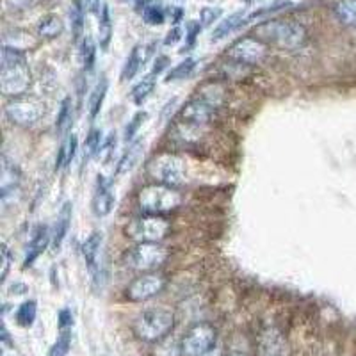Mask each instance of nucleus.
I'll return each mask as SVG.
<instances>
[{
	"label": "nucleus",
	"mask_w": 356,
	"mask_h": 356,
	"mask_svg": "<svg viewBox=\"0 0 356 356\" xmlns=\"http://www.w3.org/2000/svg\"><path fill=\"white\" fill-rule=\"evenodd\" d=\"M73 123V104L72 98L66 97L65 100L61 102V109H59V114H57V122L56 129L59 134H66L70 130Z\"/></svg>",
	"instance_id": "obj_29"
},
{
	"label": "nucleus",
	"mask_w": 356,
	"mask_h": 356,
	"mask_svg": "<svg viewBox=\"0 0 356 356\" xmlns=\"http://www.w3.org/2000/svg\"><path fill=\"white\" fill-rule=\"evenodd\" d=\"M337 20L348 27H356V0H339L333 8Z\"/></svg>",
	"instance_id": "obj_24"
},
{
	"label": "nucleus",
	"mask_w": 356,
	"mask_h": 356,
	"mask_svg": "<svg viewBox=\"0 0 356 356\" xmlns=\"http://www.w3.org/2000/svg\"><path fill=\"white\" fill-rule=\"evenodd\" d=\"M6 116L13 125L33 127L44 114V106L36 98H13L4 109Z\"/></svg>",
	"instance_id": "obj_9"
},
{
	"label": "nucleus",
	"mask_w": 356,
	"mask_h": 356,
	"mask_svg": "<svg viewBox=\"0 0 356 356\" xmlns=\"http://www.w3.org/2000/svg\"><path fill=\"white\" fill-rule=\"evenodd\" d=\"M148 120V113L146 111H138V113L134 114L132 120L129 122V125L125 127V141L132 143L134 138L138 136L139 129L145 125V122Z\"/></svg>",
	"instance_id": "obj_33"
},
{
	"label": "nucleus",
	"mask_w": 356,
	"mask_h": 356,
	"mask_svg": "<svg viewBox=\"0 0 356 356\" xmlns=\"http://www.w3.org/2000/svg\"><path fill=\"white\" fill-rule=\"evenodd\" d=\"M228 356H246V355H243V353H232V355Z\"/></svg>",
	"instance_id": "obj_46"
},
{
	"label": "nucleus",
	"mask_w": 356,
	"mask_h": 356,
	"mask_svg": "<svg viewBox=\"0 0 356 356\" xmlns=\"http://www.w3.org/2000/svg\"><path fill=\"white\" fill-rule=\"evenodd\" d=\"M200 17H202L203 25H209V24H212V22H216L219 17H221V11H219V9H214V8H203L202 15H200Z\"/></svg>",
	"instance_id": "obj_36"
},
{
	"label": "nucleus",
	"mask_w": 356,
	"mask_h": 356,
	"mask_svg": "<svg viewBox=\"0 0 356 356\" xmlns=\"http://www.w3.org/2000/svg\"><path fill=\"white\" fill-rule=\"evenodd\" d=\"M248 18H246V13L239 11V13H234L230 15L228 18H225L222 22H219L218 27L214 29V33H212V41H219L222 38H227L228 34H232L234 31H237L239 27H243L244 24H248Z\"/></svg>",
	"instance_id": "obj_19"
},
{
	"label": "nucleus",
	"mask_w": 356,
	"mask_h": 356,
	"mask_svg": "<svg viewBox=\"0 0 356 356\" xmlns=\"http://www.w3.org/2000/svg\"><path fill=\"white\" fill-rule=\"evenodd\" d=\"M22 175L11 161L2 159V171H0V196H2V203L4 207L9 205V200H15V195L20 191Z\"/></svg>",
	"instance_id": "obj_15"
},
{
	"label": "nucleus",
	"mask_w": 356,
	"mask_h": 356,
	"mask_svg": "<svg viewBox=\"0 0 356 356\" xmlns=\"http://www.w3.org/2000/svg\"><path fill=\"white\" fill-rule=\"evenodd\" d=\"M146 4H148V0H138L139 8H141V6H143V8H146Z\"/></svg>",
	"instance_id": "obj_45"
},
{
	"label": "nucleus",
	"mask_w": 356,
	"mask_h": 356,
	"mask_svg": "<svg viewBox=\"0 0 356 356\" xmlns=\"http://www.w3.org/2000/svg\"><path fill=\"white\" fill-rule=\"evenodd\" d=\"M146 173L157 184L177 189L187 180V162L175 154H159L146 164Z\"/></svg>",
	"instance_id": "obj_5"
},
{
	"label": "nucleus",
	"mask_w": 356,
	"mask_h": 356,
	"mask_svg": "<svg viewBox=\"0 0 356 356\" xmlns=\"http://www.w3.org/2000/svg\"><path fill=\"white\" fill-rule=\"evenodd\" d=\"M38 303L34 300L24 301L17 310V324L22 328H31L36 321Z\"/></svg>",
	"instance_id": "obj_28"
},
{
	"label": "nucleus",
	"mask_w": 356,
	"mask_h": 356,
	"mask_svg": "<svg viewBox=\"0 0 356 356\" xmlns=\"http://www.w3.org/2000/svg\"><path fill=\"white\" fill-rule=\"evenodd\" d=\"M50 244V232L47 225H40V227L34 230L33 234V239L29 243L27 248V257H25V267L33 266L38 259L44 253V250L49 248Z\"/></svg>",
	"instance_id": "obj_17"
},
{
	"label": "nucleus",
	"mask_w": 356,
	"mask_h": 356,
	"mask_svg": "<svg viewBox=\"0 0 356 356\" xmlns=\"http://www.w3.org/2000/svg\"><path fill=\"white\" fill-rule=\"evenodd\" d=\"M63 33V22L61 18L56 17V15H49L40 22V27H38V34L41 38H47V40H54L59 34Z\"/></svg>",
	"instance_id": "obj_27"
},
{
	"label": "nucleus",
	"mask_w": 356,
	"mask_h": 356,
	"mask_svg": "<svg viewBox=\"0 0 356 356\" xmlns=\"http://www.w3.org/2000/svg\"><path fill=\"white\" fill-rule=\"evenodd\" d=\"M70 346H72V328L59 330V337L50 351V356H68Z\"/></svg>",
	"instance_id": "obj_32"
},
{
	"label": "nucleus",
	"mask_w": 356,
	"mask_h": 356,
	"mask_svg": "<svg viewBox=\"0 0 356 356\" xmlns=\"http://www.w3.org/2000/svg\"><path fill=\"white\" fill-rule=\"evenodd\" d=\"M170 222L162 216L145 214L141 218H136L127 225L125 234L134 243H161L170 235Z\"/></svg>",
	"instance_id": "obj_6"
},
{
	"label": "nucleus",
	"mask_w": 356,
	"mask_h": 356,
	"mask_svg": "<svg viewBox=\"0 0 356 356\" xmlns=\"http://www.w3.org/2000/svg\"><path fill=\"white\" fill-rule=\"evenodd\" d=\"M107 91H109V81H107V77L104 75V77L97 82V86L93 88V93L89 97V118H91V120H95V118L100 114L104 100H106L107 97Z\"/></svg>",
	"instance_id": "obj_22"
},
{
	"label": "nucleus",
	"mask_w": 356,
	"mask_h": 356,
	"mask_svg": "<svg viewBox=\"0 0 356 356\" xmlns=\"http://www.w3.org/2000/svg\"><path fill=\"white\" fill-rule=\"evenodd\" d=\"M102 143H104V139H102V130L100 129L89 130L88 138H86V145H84V164L100 154L102 148H104Z\"/></svg>",
	"instance_id": "obj_26"
},
{
	"label": "nucleus",
	"mask_w": 356,
	"mask_h": 356,
	"mask_svg": "<svg viewBox=\"0 0 356 356\" xmlns=\"http://www.w3.org/2000/svg\"><path fill=\"white\" fill-rule=\"evenodd\" d=\"M200 31H202V25L200 24L191 22V24L187 25V47H193V44H195L196 36L200 34Z\"/></svg>",
	"instance_id": "obj_38"
},
{
	"label": "nucleus",
	"mask_w": 356,
	"mask_h": 356,
	"mask_svg": "<svg viewBox=\"0 0 356 356\" xmlns=\"http://www.w3.org/2000/svg\"><path fill=\"white\" fill-rule=\"evenodd\" d=\"M95 57H97V49H95V43L89 36V33L84 34L82 38V47H81V59H82V65L88 72L95 68Z\"/></svg>",
	"instance_id": "obj_30"
},
{
	"label": "nucleus",
	"mask_w": 356,
	"mask_h": 356,
	"mask_svg": "<svg viewBox=\"0 0 356 356\" xmlns=\"http://www.w3.org/2000/svg\"><path fill=\"white\" fill-rule=\"evenodd\" d=\"M8 2L13 6V8L17 6V8L24 9V8H31V6H34L38 0H8Z\"/></svg>",
	"instance_id": "obj_42"
},
{
	"label": "nucleus",
	"mask_w": 356,
	"mask_h": 356,
	"mask_svg": "<svg viewBox=\"0 0 356 356\" xmlns=\"http://www.w3.org/2000/svg\"><path fill=\"white\" fill-rule=\"evenodd\" d=\"M180 40H182V29L173 27L170 33H168L166 40H164V44H166V47H173V44H177Z\"/></svg>",
	"instance_id": "obj_39"
},
{
	"label": "nucleus",
	"mask_w": 356,
	"mask_h": 356,
	"mask_svg": "<svg viewBox=\"0 0 356 356\" xmlns=\"http://www.w3.org/2000/svg\"><path fill=\"white\" fill-rule=\"evenodd\" d=\"M114 203H116V195H114L113 180H109L104 175H98L93 191V200H91V211L97 218H106L113 212Z\"/></svg>",
	"instance_id": "obj_12"
},
{
	"label": "nucleus",
	"mask_w": 356,
	"mask_h": 356,
	"mask_svg": "<svg viewBox=\"0 0 356 356\" xmlns=\"http://www.w3.org/2000/svg\"><path fill=\"white\" fill-rule=\"evenodd\" d=\"M168 63H170V59H168L166 56L157 57V61H155V66H154V70H152V72H154L155 75H161V73L164 72V70H166Z\"/></svg>",
	"instance_id": "obj_41"
},
{
	"label": "nucleus",
	"mask_w": 356,
	"mask_h": 356,
	"mask_svg": "<svg viewBox=\"0 0 356 356\" xmlns=\"http://www.w3.org/2000/svg\"><path fill=\"white\" fill-rule=\"evenodd\" d=\"M216 104L214 98H209V97H198L195 100H191L186 107L182 109L180 113V120L187 125H205V123L211 122L212 114H214L216 109Z\"/></svg>",
	"instance_id": "obj_13"
},
{
	"label": "nucleus",
	"mask_w": 356,
	"mask_h": 356,
	"mask_svg": "<svg viewBox=\"0 0 356 356\" xmlns=\"http://www.w3.org/2000/svg\"><path fill=\"white\" fill-rule=\"evenodd\" d=\"M195 68H196V59H193V57H187L186 61L178 63V65L175 66L170 73H168L166 81L168 82L182 81V79L191 77V73L195 72Z\"/></svg>",
	"instance_id": "obj_31"
},
{
	"label": "nucleus",
	"mask_w": 356,
	"mask_h": 356,
	"mask_svg": "<svg viewBox=\"0 0 356 356\" xmlns=\"http://www.w3.org/2000/svg\"><path fill=\"white\" fill-rule=\"evenodd\" d=\"M175 326V314L170 308L155 307L145 310L134 323V333L143 342H159L166 339Z\"/></svg>",
	"instance_id": "obj_4"
},
{
	"label": "nucleus",
	"mask_w": 356,
	"mask_h": 356,
	"mask_svg": "<svg viewBox=\"0 0 356 356\" xmlns=\"http://www.w3.org/2000/svg\"><path fill=\"white\" fill-rule=\"evenodd\" d=\"M70 225H72V203H65L57 216V221H56V228H54V237H52V244H54V250L59 251L61 250L63 243H65L66 235H68L70 230Z\"/></svg>",
	"instance_id": "obj_18"
},
{
	"label": "nucleus",
	"mask_w": 356,
	"mask_h": 356,
	"mask_svg": "<svg viewBox=\"0 0 356 356\" xmlns=\"http://www.w3.org/2000/svg\"><path fill=\"white\" fill-rule=\"evenodd\" d=\"M259 40L275 44L278 49L296 50L307 43V31L301 24L292 20L264 22L255 31Z\"/></svg>",
	"instance_id": "obj_2"
},
{
	"label": "nucleus",
	"mask_w": 356,
	"mask_h": 356,
	"mask_svg": "<svg viewBox=\"0 0 356 356\" xmlns=\"http://www.w3.org/2000/svg\"><path fill=\"white\" fill-rule=\"evenodd\" d=\"M89 9L93 13H98V8H100V0H88Z\"/></svg>",
	"instance_id": "obj_44"
},
{
	"label": "nucleus",
	"mask_w": 356,
	"mask_h": 356,
	"mask_svg": "<svg viewBox=\"0 0 356 356\" xmlns=\"http://www.w3.org/2000/svg\"><path fill=\"white\" fill-rule=\"evenodd\" d=\"M72 22H73V34H75V38L79 40L81 36H84V34H82V31H84V11H82L79 2H75V6L72 8Z\"/></svg>",
	"instance_id": "obj_35"
},
{
	"label": "nucleus",
	"mask_w": 356,
	"mask_h": 356,
	"mask_svg": "<svg viewBox=\"0 0 356 356\" xmlns=\"http://www.w3.org/2000/svg\"><path fill=\"white\" fill-rule=\"evenodd\" d=\"M166 287V278L159 273H143L127 287V300L132 303H145L161 294Z\"/></svg>",
	"instance_id": "obj_10"
},
{
	"label": "nucleus",
	"mask_w": 356,
	"mask_h": 356,
	"mask_svg": "<svg viewBox=\"0 0 356 356\" xmlns=\"http://www.w3.org/2000/svg\"><path fill=\"white\" fill-rule=\"evenodd\" d=\"M102 248H104V235H102V232H93L82 243L81 248L86 266H88V269L91 271L95 280H98L102 276Z\"/></svg>",
	"instance_id": "obj_14"
},
{
	"label": "nucleus",
	"mask_w": 356,
	"mask_h": 356,
	"mask_svg": "<svg viewBox=\"0 0 356 356\" xmlns=\"http://www.w3.org/2000/svg\"><path fill=\"white\" fill-rule=\"evenodd\" d=\"M73 326V316L72 312L68 308H63L59 312V330H65V328H72Z\"/></svg>",
	"instance_id": "obj_37"
},
{
	"label": "nucleus",
	"mask_w": 356,
	"mask_h": 356,
	"mask_svg": "<svg viewBox=\"0 0 356 356\" xmlns=\"http://www.w3.org/2000/svg\"><path fill=\"white\" fill-rule=\"evenodd\" d=\"M218 332L212 324L200 323L195 324L186 337L182 339V355L184 356H207L214 349Z\"/></svg>",
	"instance_id": "obj_8"
},
{
	"label": "nucleus",
	"mask_w": 356,
	"mask_h": 356,
	"mask_svg": "<svg viewBox=\"0 0 356 356\" xmlns=\"http://www.w3.org/2000/svg\"><path fill=\"white\" fill-rule=\"evenodd\" d=\"M143 18H145V22L148 25H161L166 20V11L159 4L146 6L145 11H143Z\"/></svg>",
	"instance_id": "obj_34"
},
{
	"label": "nucleus",
	"mask_w": 356,
	"mask_h": 356,
	"mask_svg": "<svg viewBox=\"0 0 356 356\" xmlns=\"http://www.w3.org/2000/svg\"><path fill=\"white\" fill-rule=\"evenodd\" d=\"M267 56V47L259 38H241L228 49V57L239 65H259Z\"/></svg>",
	"instance_id": "obj_11"
},
{
	"label": "nucleus",
	"mask_w": 356,
	"mask_h": 356,
	"mask_svg": "<svg viewBox=\"0 0 356 356\" xmlns=\"http://www.w3.org/2000/svg\"><path fill=\"white\" fill-rule=\"evenodd\" d=\"M31 72L24 50L6 47L2 49V68H0V89L4 97L20 98L29 91Z\"/></svg>",
	"instance_id": "obj_1"
},
{
	"label": "nucleus",
	"mask_w": 356,
	"mask_h": 356,
	"mask_svg": "<svg viewBox=\"0 0 356 356\" xmlns=\"http://www.w3.org/2000/svg\"><path fill=\"white\" fill-rule=\"evenodd\" d=\"M170 17H171V22L173 24H178L180 22V18H182V9H170Z\"/></svg>",
	"instance_id": "obj_43"
},
{
	"label": "nucleus",
	"mask_w": 356,
	"mask_h": 356,
	"mask_svg": "<svg viewBox=\"0 0 356 356\" xmlns=\"http://www.w3.org/2000/svg\"><path fill=\"white\" fill-rule=\"evenodd\" d=\"M155 44H138V47H134L130 56L127 57L125 65H123L122 70V81H132L139 72H141L143 66L148 63V59L152 57L154 54Z\"/></svg>",
	"instance_id": "obj_16"
},
{
	"label": "nucleus",
	"mask_w": 356,
	"mask_h": 356,
	"mask_svg": "<svg viewBox=\"0 0 356 356\" xmlns=\"http://www.w3.org/2000/svg\"><path fill=\"white\" fill-rule=\"evenodd\" d=\"M111 36H113V22H111V13L107 6H102L100 24H98V43L100 49L106 52L109 49Z\"/></svg>",
	"instance_id": "obj_25"
},
{
	"label": "nucleus",
	"mask_w": 356,
	"mask_h": 356,
	"mask_svg": "<svg viewBox=\"0 0 356 356\" xmlns=\"http://www.w3.org/2000/svg\"><path fill=\"white\" fill-rule=\"evenodd\" d=\"M9 266H11V255H9V250L6 244H2V280L8 276V271H9Z\"/></svg>",
	"instance_id": "obj_40"
},
{
	"label": "nucleus",
	"mask_w": 356,
	"mask_h": 356,
	"mask_svg": "<svg viewBox=\"0 0 356 356\" xmlns=\"http://www.w3.org/2000/svg\"><path fill=\"white\" fill-rule=\"evenodd\" d=\"M141 148H143L141 139L130 143L129 148L123 152L122 159H120V162H118V168H116L118 175H125V173H129L130 170H134V168H136V164L139 162V157H141V152H143Z\"/></svg>",
	"instance_id": "obj_20"
},
{
	"label": "nucleus",
	"mask_w": 356,
	"mask_h": 356,
	"mask_svg": "<svg viewBox=\"0 0 356 356\" xmlns=\"http://www.w3.org/2000/svg\"><path fill=\"white\" fill-rule=\"evenodd\" d=\"M170 253L161 243H139L127 253V266L134 271L155 273L164 266Z\"/></svg>",
	"instance_id": "obj_7"
},
{
	"label": "nucleus",
	"mask_w": 356,
	"mask_h": 356,
	"mask_svg": "<svg viewBox=\"0 0 356 356\" xmlns=\"http://www.w3.org/2000/svg\"><path fill=\"white\" fill-rule=\"evenodd\" d=\"M155 77H159V75H155V73L152 72L148 73V75H145L138 84L134 86L130 97H132V102L136 106H143V104L148 100V97H150L152 91H154L155 88Z\"/></svg>",
	"instance_id": "obj_23"
},
{
	"label": "nucleus",
	"mask_w": 356,
	"mask_h": 356,
	"mask_svg": "<svg viewBox=\"0 0 356 356\" xmlns=\"http://www.w3.org/2000/svg\"><path fill=\"white\" fill-rule=\"evenodd\" d=\"M184 198L175 187L164 184H148L138 193V205L143 214L166 216L182 205Z\"/></svg>",
	"instance_id": "obj_3"
},
{
	"label": "nucleus",
	"mask_w": 356,
	"mask_h": 356,
	"mask_svg": "<svg viewBox=\"0 0 356 356\" xmlns=\"http://www.w3.org/2000/svg\"><path fill=\"white\" fill-rule=\"evenodd\" d=\"M77 146H79V139L75 134H68V138L63 141L61 148L57 152L56 157V170H63L68 164H72V161L75 159V154H77Z\"/></svg>",
	"instance_id": "obj_21"
}]
</instances>
